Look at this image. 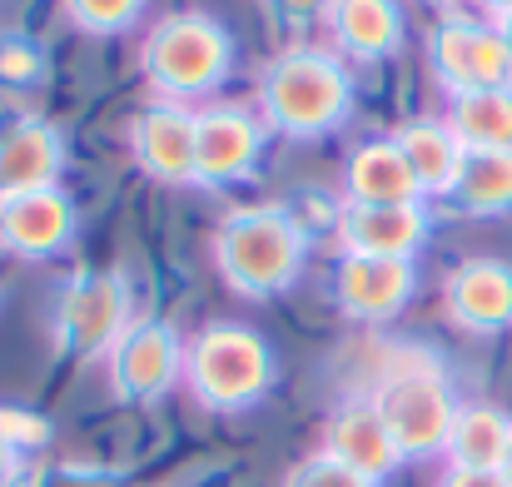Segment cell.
<instances>
[{
  "label": "cell",
  "mask_w": 512,
  "mask_h": 487,
  "mask_svg": "<svg viewBox=\"0 0 512 487\" xmlns=\"http://www.w3.org/2000/svg\"><path fill=\"white\" fill-rule=\"evenodd\" d=\"M438 487H512L503 473H473V468H448Z\"/></svg>",
  "instance_id": "28"
},
{
  "label": "cell",
  "mask_w": 512,
  "mask_h": 487,
  "mask_svg": "<svg viewBox=\"0 0 512 487\" xmlns=\"http://www.w3.org/2000/svg\"><path fill=\"white\" fill-rule=\"evenodd\" d=\"M279 358L269 338L249 324H204L184 348V383L209 413H244L269 398Z\"/></svg>",
  "instance_id": "3"
},
{
  "label": "cell",
  "mask_w": 512,
  "mask_h": 487,
  "mask_svg": "<svg viewBox=\"0 0 512 487\" xmlns=\"http://www.w3.org/2000/svg\"><path fill=\"white\" fill-rule=\"evenodd\" d=\"M65 160H70V145H65V130L55 120L25 115V120L5 125L0 130V199L60 184Z\"/></svg>",
  "instance_id": "14"
},
{
  "label": "cell",
  "mask_w": 512,
  "mask_h": 487,
  "mask_svg": "<svg viewBox=\"0 0 512 487\" xmlns=\"http://www.w3.org/2000/svg\"><path fill=\"white\" fill-rule=\"evenodd\" d=\"M324 20H329L334 50L343 60H363V65H378V60L398 55L403 35H408V20H403L398 0H329Z\"/></svg>",
  "instance_id": "17"
},
{
  "label": "cell",
  "mask_w": 512,
  "mask_h": 487,
  "mask_svg": "<svg viewBox=\"0 0 512 487\" xmlns=\"http://www.w3.org/2000/svg\"><path fill=\"white\" fill-rule=\"evenodd\" d=\"M428 5H458V0H428Z\"/></svg>",
  "instance_id": "33"
},
{
  "label": "cell",
  "mask_w": 512,
  "mask_h": 487,
  "mask_svg": "<svg viewBox=\"0 0 512 487\" xmlns=\"http://www.w3.org/2000/svg\"><path fill=\"white\" fill-rule=\"evenodd\" d=\"M418 264L413 259H373V254H343L334 269V304L353 324H388L413 304Z\"/></svg>",
  "instance_id": "11"
},
{
  "label": "cell",
  "mask_w": 512,
  "mask_h": 487,
  "mask_svg": "<svg viewBox=\"0 0 512 487\" xmlns=\"http://www.w3.org/2000/svg\"><path fill=\"white\" fill-rule=\"evenodd\" d=\"M269 150V130L254 110L244 105H204L199 110V130H194V184L204 189H224L249 179Z\"/></svg>",
  "instance_id": "9"
},
{
  "label": "cell",
  "mask_w": 512,
  "mask_h": 487,
  "mask_svg": "<svg viewBox=\"0 0 512 487\" xmlns=\"http://www.w3.org/2000/svg\"><path fill=\"white\" fill-rule=\"evenodd\" d=\"M368 403L378 408V418L388 423L403 463H418V458H433L448 448V433H453V418H458V393L443 373V363L433 353H398L378 388L368 393Z\"/></svg>",
  "instance_id": "5"
},
{
  "label": "cell",
  "mask_w": 512,
  "mask_h": 487,
  "mask_svg": "<svg viewBox=\"0 0 512 487\" xmlns=\"http://www.w3.org/2000/svg\"><path fill=\"white\" fill-rule=\"evenodd\" d=\"M324 453L339 458L343 468L363 473L368 483H378V487L388 483V478L398 473V463H403V453H398L388 423L378 418V408H373L368 398H353V403L334 408V418H329V428H324Z\"/></svg>",
  "instance_id": "16"
},
{
  "label": "cell",
  "mask_w": 512,
  "mask_h": 487,
  "mask_svg": "<svg viewBox=\"0 0 512 487\" xmlns=\"http://www.w3.org/2000/svg\"><path fill=\"white\" fill-rule=\"evenodd\" d=\"M309 239L289 204H239L214 229V269L244 299H274L299 284Z\"/></svg>",
  "instance_id": "2"
},
{
  "label": "cell",
  "mask_w": 512,
  "mask_h": 487,
  "mask_svg": "<svg viewBox=\"0 0 512 487\" xmlns=\"http://www.w3.org/2000/svg\"><path fill=\"white\" fill-rule=\"evenodd\" d=\"M393 145L403 150V160H408V169H413V179H418L423 194L453 199V184H458V169H463L468 150L448 130V120H408V125L393 130Z\"/></svg>",
  "instance_id": "19"
},
{
  "label": "cell",
  "mask_w": 512,
  "mask_h": 487,
  "mask_svg": "<svg viewBox=\"0 0 512 487\" xmlns=\"http://www.w3.org/2000/svg\"><path fill=\"white\" fill-rule=\"evenodd\" d=\"M343 194L348 204H418L423 189L413 179V169L403 160V150L388 140H368L358 145L343 164Z\"/></svg>",
  "instance_id": "18"
},
{
  "label": "cell",
  "mask_w": 512,
  "mask_h": 487,
  "mask_svg": "<svg viewBox=\"0 0 512 487\" xmlns=\"http://www.w3.org/2000/svg\"><path fill=\"white\" fill-rule=\"evenodd\" d=\"M458 209L468 214H512V150H468L458 184H453Z\"/></svg>",
  "instance_id": "22"
},
{
  "label": "cell",
  "mask_w": 512,
  "mask_h": 487,
  "mask_svg": "<svg viewBox=\"0 0 512 487\" xmlns=\"http://www.w3.org/2000/svg\"><path fill=\"white\" fill-rule=\"evenodd\" d=\"M184 338L170 319H135L110 348V388L125 403H155L184 378Z\"/></svg>",
  "instance_id": "8"
},
{
  "label": "cell",
  "mask_w": 512,
  "mask_h": 487,
  "mask_svg": "<svg viewBox=\"0 0 512 487\" xmlns=\"http://www.w3.org/2000/svg\"><path fill=\"white\" fill-rule=\"evenodd\" d=\"M478 5H483V10L493 15V25H498V20H508V15H512V0H478Z\"/></svg>",
  "instance_id": "30"
},
{
  "label": "cell",
  "mask_w": 512,
  "mask_h": 487,
  "mask_svg": "<svg viewBox=\"0 0 512 487\" xmlns=\"http://www.w3.org/2000/svg\"><path fill=\"white\" fill-rule=\"evenodd\" d=\"M503 478L512 483V443H508V463H503Z\"/></svg>",
  "instance_id": "32"
},
{
  "label": "cell",
  "mask_w": 512,
  "mask_h": 487,
  "mask_svg": "<svg viewBox=\"0 0 512 487\" xmlns=\"http://www.w3.org/2000/svg\"><path fill=\"white\" fill-rule=\"evenodd\" d=\"M428 65L448 95L512 90V50L493 20L448 15L428 30Z\"/></svg>",
  "instance_id": "7"
},
{
  "label": "cell",
  "mask_w": 512,
  "mask_h": 487,
  "mask_svg": "<svg viewBox=\"0 0 512 487\" xmlns=\"http://www.w3.org/2000/svg\"><path fill=\"white\" fill-rule=\"evenodd\" d=\"M20 478V453H15V443L5 438V428H0V487H10Z\"/></svg>",
  "instance_id": "29"
},
{
  "label": "cell",
  "mask_w": 512,
  "mask_h": 487,
  "mask_svg": "<svg viewBox=\"0 0 512 487\" xmlns=\"http://www.w3.org/2000/svg\"><path fill=\"white\" fill-rule=\"evenodd\" d=\"M75 234H80V209L70 189L60 184L0 199V249L15 259H30V264L55 259L75 244Z\"/></svg>",
  "instance_id": "10"
},
{
  "label": "cell",
  "mask_w": 512,
  "mask_h": 487,
  "mask_svg": "<svg viewBox=\"0 0 512 487\" xmlns=\"http://www.w3.org/2000/svg\"><path fill=\"white\" fill-rule=\"evenodd\" d=\"M498 30H503V40H508V50H512V15L508 20H498Z\"/></svg>",
  "instance_id": "31"
},
{
  "label": "cell",
  "mask_w": 512,
  "mask_h": 487,
  "mask_svg": "<svg viewBox=\"0 0 512 487\" xmlns=\"http://www.w3.org/2000/svg\"><path fill=\"white\" fill-rule=\"evenodd\" d=\"M512 443V418L493 403H463L448 433V468H473V473H503Z\"/></svg>",
  "instance_id": "20"
},
{
  "label": "cell",
  "mask_w": 512,
  "mask_h": 487,
  "mask_svg": "<svg viewBox=\"0 0 512 487\" xmlns=\"http://www.w3.org/2000/svg\"><path fill=\"white\" fill-rule=\"evenodd\" d=\"M45 70H50V55H45L40 40H30V35H20V30L0 35V85L30 90V85L45 80Z\"/></svg>",
  "instance_id": "24"
},
{
  "label": "cell",
  "mask_w": 512,
  "mask_h": 487,
  "mask_svg": "<svg viewBox=\"0 0 512 487\" xmlns=\"http://www.w3.org/2000/svg\"><path fill=\"white\" fill-rule=\"evenodd\" d=\"M140 70L160 100H204L234 70V35L204 10H174L150 25L140 45Z\"/></svg>",
  "instance_id": "4"
},
{
  "label": "cell",
  "mask_w": 512,
  "mask_h": 487,
  "mask_svg": "<svg viewBox=\"0 0 512 487\" xmlns=\"http://www.w3.org/2000/svg\"><path fill=\"white\" fill-rule=\"evenodd\" d=\"M433 234L428 204H343L339 244L343 254H373V259H413Z\"/></svg>",
  "instance_id": "13"
},
{
  "label": "cell",
  "mask_w": 512,
  "mask_h": 487,
  "mask_svg": "<svg viewBox=\"0 0 512 487\" xmlns=\"http://www.w3.org/2000/svg\"><path fill=\"white\" fill-rule=\"evenodd\" d=\"M150 0H60L65 20L85 35H125L140 25Z\"/></svg>",
  "instance_id": "23"
},
{
  "label": "cell",
  "mask_w": 512,
  "mask_h": 487,
  "mask_svg": "<svg viewBox=\"0 0 512 487\" xmlns=\"http://www.w3.org/2000/svg\"><path fill=\"white\" fill-rule=\"evenodd\" d=\"M448 324L463 333H508L512 328V264L503 259H463L443 279Z\"/></svg>",
  "instance_id": "15"
},
{
  "label": "cell",
  "mask_w": 512,
  "mask_h": 487,
  "mask_svg": "<svg viewBox=\"0 0 512 487\" xmlns=\"http://www.w3.org/2000/svg\"><path fill=\"white\" fill-rule=\"evenodd\" d=\"M284 487H378V483H368L363 473L343 468L339 458H329V453H309V458H299L289 468Z\"/></svg>",
  "instance_id": "25"
},
{
  "label": "cell",
  "mask_w": 512,
  "mask_h": 487,
  "mask_svg": "<svg viewBox=\"0 0 512 487\" xmlns=\"http://www.w3.org/2000/svg\"><path fill=\"white\" fill-rule=\"evenodd\" d=\"M443 120L463 150H512V90L453 95Z\"/></svg>",
  "instance_id": "21"
},
{
  "label": "cell",
  "mask_w": 512,
  "mask_h": 487,
  "mask_svg": "<svg viewBox=\"0 0 512 487\" xmlns=\"http://www.w3.org/2000/svg\"><path fill=\"white\" fill-rule=\"evenodd\" d=\"M353 100L358 90H353L348 60L324 45L279 50L259 70V85H254V115L264 120V130L299 145L343 130L353 115Z\"/></svg>",
  "instance_id": "1"
},
{
  "label": "cell",
  "mask_w": 512,
  "mask_h": 487,
  "mask_svg": "<svg viewBox=\"0 0 512 487\" xmlns=\"http://www.w3.org/2000/svg\"><path fill=\"white\" fill-rule=\"evenodd\" d=\"M0 428L15 443V453H30V448L50 443V423L40 413H25V408H0Z\"/></svg>",
  "instance_id": "27"
},
{
  "label": "cell",
  "mask_w": 512,
  "mask_h": 487,
  "mask_svg": "<svg viewBox=\"0 0 512 487\" xmlns=\"http://www.w3.org/2000/svg\"><path fill=\"white\" fill-rule=\"evenodd\" d=\"M130 324H135V294L120 269H75L50 309L55 348L70 358H110V348Z\"/></svg>",
  "instance_id": "6"
},
{
  "label": "cell",
  "mask_w": 512,
  "mask_h": 487,
  "mask_svg": "<svg viewBox=\"0 0 512 487\" xmlns=\"http://www.w3.org/2000/svg\"><path fill=\"white\" fill-rule=\"evenodd\" d=\"M25 487H125L115 473L105 468H80V463H50V468H35Z\"/></svg>",
  "instance_id": "26"
},
{
  "label": "cell",
  "mask_w": 512,
  "mask_h": 487,
  "mask_svg": "<svg viewBox=\"0 0 512 487\" xmlns=\"http://www.w3.org/2000/svg\"><path fill=\"white\" fill-rule=\"evenodd\" d=\"M194 130L199 110L155 100L130 120V155L155 184H194Z\"/></svg>",
  "instance_id": "12"
}]
</instances>
